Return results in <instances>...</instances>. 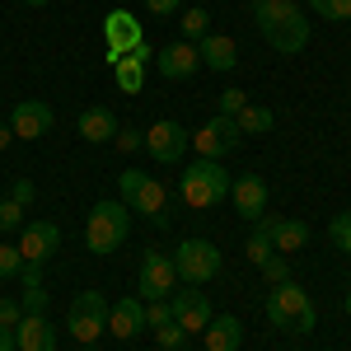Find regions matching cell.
Returning <instances> with one entry per match:
<instances>
[{"mask_svg": "<svg viewBox=\"0 0 351 351\" xmlns=\"http://www.w3.org/2000/svg\"><path fill=\"white\" fill-rule=\"evenodd\" d=\"M253 24L263 28V38L286 56L309 43V19L300 14L295 0H253Z\"/></svg>", "mask_w": 351, "mask_h": 351, "instance_id": "cell-1", "label": "cell"}, {"mask_svg": "<svg viewBox=\"0 0 351 351\" xmlns=\"http://www.w3.org/2000/svg\"><path fill=\"white\" fill-rule=\"evenodd\" d=\"M230 173H225V164L220 160H192L188 173L178 178V197L188 202L192 211H211V206H220L225 197H230Z\"/></svg>", "mask_w": 351, "mask_h": 351, "instance_id": "cell-2", "label": "cell"}, {"mask_svg": "<svg viewBox=\"0 0 351 351\" xmlns=\"http://www.w3.org/2000/svg\"><path fill=\"white\" fill-rule=\"evenodd\" d=\"M263 309H267L271 328H281V332H314V324H319V309H314V300L304 295L295 281H281V286H271L267 300H263Z\"/></svg>", "mask_w": 351, "mask_h": 351, "instance_id": "cell-3", "label": "cell"}, {"mask_svg": "<svg viewBox=\"0 0 351 351\" xmlns=\"http://www.w3.org/2000/svg\"><path fill=\"white\" fill-rule=\"evenodd\" d=\"M132 234V211H127V202H99L89 220H84V243H89V253H117L122 243Z\"/></svg>", "mask_w": 351, "mask_h": 351, "instance_id": "cell-4", "label": "cell"}, {"mask_svg": "<svg viewBox=\"0 0 351 351\" xmlns=\"http://www.w3.org/2000/svg\"><path fill=\"white\" fill-rule=\"evenodd\" d=\"M173 271L188 286H206V281L220 276V248L211 239H183L173 248Z\"/></svg>", "mask_w": 351, "mask_h": 351, "instance_id": "cell-5", "label": "cell"}, {"mask_svg": "<svg viewBox=\"0 0 351 351\" xmlns=\"http://www.w3.org/2000/svg\"><path fill=\"white\" fill-rule=\"evenodd\" d=\"M66 328H71V337H75V342L94 347V342L108 332V300L99 295V291H80V295L71 300Z\"/></svg>", "mask_w": 351, "mask_h": 351, "instance_id": "cell-6", "label": "cell"}, {"mask_svg": "<svg viewBox=\"0 0 351 351\" xmlns=\"http://www.w3.org/2000/svg\"><path fill=\"white\" fill-rule=\"evenodd\" d=\"M192 145H197L202 160H220V155H230L234 145H243V132H239V122H234L230 112H216L202 132L192 136Z\"/></svg>", "mask_w": 351, "mask_h": 351, "instance_id": "cell-7", "label": "cell"}, {"mask_svg": "<svg viewBox=\"0 0 351 351\" xmlns=\"http://www.w3.org/2000/svg\"><path fill=\"white\" fill-rule=\"evenodd\" d=\"M188 145H192V136L188 127H178V122H155L150 132H145V145L141 150H150V160H160V164H178L183 155H188Z\"/></svg>", "mask_w": 351, "mask_h": 351, "instance_id": "cell-8", "label": "cell"}, {"mask_svg": "<svg viewBox=\"0 0 351 351\" xmlns=\"http://www.w3.org/2000/svg\"><path fill=\"white\" fill-rule=\"evenodd\" d=\"M136 281H141V295H145V300H169V295H173V286H178L173 258H169V253H145Z\"/></svg>", "mask_w": 351, "mask_h": 351, "instance_id": "cell-9", "label": "cell"}, {"mask_svg": "<svg viewBox=\"0 0 351 351\" xmlns=\"http://www.w3.org/2000/svg\"><path fill=\"white\" fill-rule=\"evenodd\" d=\"M122 202H127V211H136V216H150L155 225H169V211H164L169 192H164V183H160V178L141 173V183L122 192Z\"/></svg>", "mask_w": 351, "mask_h": 351, "instance_id": "cell-10", "label": "cell"}, {"mask_svg": "<svg viewBox=\"0 0 351 351\" xmlns=\"http://www.w3.org/2000/svg\"><path fill=\"white\" fill-rule=\"evenodd\" d=\"M253 225H258V230H263V234L271 239V248H276V253H286V258H291V253H300V248L309 243V225H304V220L267 216V211H263V216L253 220Z\"/></svg>", "mask_w": 351, "mask_h": 351, "instance_id": "cell-11", "label": "cell"}, {"mask_svg": "<svg viewBox=\"0 0 351 351\" xmlns=\"http://www.w3.org/2000/svg\"><path fill=\"white\" fill-rule=\"evenodd\" d=\"M104 33H108V66H117L132 47L145 43L141 38V19H136L132 10H112L108 19H104Z\"/></svg>", "mask_w": 351, "mask_h": 351, "instance_id": "cell-12", "label": "cell"}, {"mask_svg": "<svg viewBox=\"0 0 351 351\" xmlns=\"http://www.w3.org/2000/svg\"><path fill=\"white\" fill-rule=\"evenodd\" d=\"M155 66H160V75H164V80H192V75L202 71V52H197V43L178 38V43L160 47Z\"/></svg>", "mask_w": 351, "mask_h": 351, "instance_id": "cell-13", "label": "cell"}, {"mask_svg": "<svg viewBox=\"0 0 351 351\" xmlns=\"http://www.w3.org/2000/svg\"><path fill=\"white\" fill-rule=\"evenodd\" d=\"M52 104H43V99H24V104H14L10 112V132L19 136V141H38V136L52 132Z\"/></svg>", "mask_w": 351, "mask_h": 351, "instance_id": "cell-14", "label": "cell"}, {"mask_svg": "<svg viewBox=\"0 0 351 351\" xmlns=\"http://www.w3.org/2000/svg\"><path fill=\"white\" fill-rule=\"evenodd\" d=\"M169 309H173V324L183 328V332H202V328L211 324V300L202 295V291H173Z\"/></svg>", "mask_w": 351, "mask_h": 351, "instance_id": "cell-15", "label": "cell"}, {"mask_svg": "<svg viewBox=\"0 0 351 351\" xmlns=\"http://www.w3.org/2000/svg\"><path fill=\"white\" fill-rule=\"evenodd\" d=\"M230 202H234V211H239L243 220H258L267 211V183H263L258 173H243V178L230 183Z\"/></svg>", "mask_w": 351, "mask_h": 351, "instance_id": "cell-16", "label": "cell"}, {"mask_svg": "<svg viewBox=\"0 0 351 351\" xmlns=\"http://www.w3.org/2000/svg\"><path fill=\"white\" fill-rule=\"evenodd\" d=\"M56 243H61V230H56L52 220H33V225H24L19 253H24V263H47L56 253Z\"/></svg>", "mask_w": 351, "mask_h": 351, "instance_id": "cell-17", "label": "cell"}, {"mask_svg": "<svg viewBox=\"0 0 351 351\" xmlns=\"http://www.w3.org/2000/svg\"><path fill=\"white\" fill-rule=\"evenodd\" d=\"M14 351H56V328L43 314H24L14 324Z\"/></svg>", "mask_w": 351, "mask_h": 351, "instance_id": "cell-18", "label": "cell"}, {"mask_svg": "<svg viewBox=\"0 0 351 351\" xmlns=\"http://www.w3.org/2000/svg\"><path fill=\"white\" fill-rule=\"evenodd\" d=\"M197 52H202V66L206 71H234V61H239V47H234V38H225V33H206L202 43H197Z\"/></svg>", "mask_w": 351, "mask_h": 351, "instance_id": "cell-19", "label": "cell"}, {"mask_svg": "<svg viewBox=\"0 0 351 351\" xmlns=\"http://www.w3.org/2000/svg\"><path fill=\"white\" fill-rule=\"evenodd\" d=\"M141 328H145V304H141L136 295L117 300V304L108 309V332L112 337H136Z\"/></svg>", "mask_w": 351, "mask_h": 351, "instance_id": "cell-20", "label": "cell"}, {"mask_svg": "<svg viewBox=\"0 0 351 351\" xmlns=\"http://www.w3.org/2000/svg\"><path fill=\"white\" fill-rule=\"evenodd\" d=\"M75 127H80V141H94V145H104V141H117V117L108 108H84L75 117Z\"/></svg>", "mask_w": 351, "mask_h": 351, "instance_id": "cell-21", "label": "cell"}, {"mask_svg": "<svg viewBox=\"0 0 351 351\" xmlns=\"http://www.w3.org/2000/svg\"><path fill=\"white\" fill-rule=\"evenodd\" d=\"M202 337H206V351H239L243 324L234 314H225V319H211V324L202 328Z\"/></svg>", "mask_w": 351, "mask_h": 351, "instance_id": "cell-22", "label": "cell"}, {"mask_svg": "<svg viewBox=\"0 0 351 351\" xmlns=\"http://www.w3.org/2000/svg\"><path fill=\"white\" fill-rule=\"evenodd\" d=\"M112 80H117L122 94H141V84H145V61H136V56L127 52L117 66H112Z\"/></svg>", "mask_w": 351, "mask_h": 351, "instance_id": "cell-23", "label": "cell"}, {"mask_svg": "<svg viewBox=\"0 0 351 351\" xmlns=\"http://www.w3.org/2000/svg\"><path fill=\"white\" fill-rule=\"evenodd\" d=\"M234 122H239V132H243V136H263V132H271V127H276L271 108H258V104H248V108H243Z\"/></svg>", "mask_w": 351, "mask_h": 351, "instance_id": "cell-24", "label": "cell"}, {"mask_svg": "<svg viewBox=\"0 0 351 351\" xmlns=\"http://www.w3.org/2000/svg\"><path fill=\"white\" fill-rule=\"evenodd\" d=\"M206 28H211V14H206L202 5H188V14H183V38H188V43H202Z\"/></svg>", "mask_w": 351, "mask_h": 351, "instance_id": "cell-25", "label": "cell"}, {"mask_svg": "<svg viewBox=\"0 0 351 351\" xmlns=\"http://www.w3.org/2000/svg\"><path fill=\"white\" fill-rule=\"evenodd\" d=\"M328 239L337 243L342 253H351V211H337V216L328 220Z\"/></svg>", "mask_w": 351, "mask_h": 351, "instance_id": "cell-26", "label": "cell"}, {"mask_svg": "<svg viewBox=\"0 0 351 351\" xmlns=\"http://www.w3.org/2000/svg\"><path fill=\"white\" fill-rule=\"evenodd\" d=\"M271 253H276V248H271V239L258 230V225H253V234H248V263H258V267H263Z\"/></svg>", "mask_w": 351, "mask_h": 351, "instance_id": "cell-27", "label": "cell"}, {"mask_svg": "<svg viewBox=\"0 0 351 351\" xmlns=\"http://www.w3.org/2000/svg\"><path fill=\"white\" fill-rule=\"evenodd\" d=\"M263 276H267L271 286H281V281H291V258H286V253H271L267 263H263Z\"/></svg>", "mask_w": 351, "mask_h": 351, "instance_id": "cell-28", "label": "cell"}, {"mask_svg": "<svg viewBox=\"0 0 351 351\" xmlns=\"http://www.w3.org/2000/svg\"><path fill=\"white\" fill-rule=\"evenodd\" d=\"M164 324H173L169 300H145V328H164Z\"/></svg>", "mask_w": 351, "mask_h": 351, "instance_id": "cell-29", "label": "cell"}, {"mask_svg": "<svg viewBox=\"0 0 351 351\" xmlns=\"http://www.w3.org/2000/svg\"><path fill=\"white\" fill-rule=\"evenodd\" d=\"M19 225H24V206H19L14 197H5V202H0V234H5V230H19Z\"/></svg>", "mask_w": 351, "mask_h": 351, "instance_id": "cell-30", "label": "cell"}, {"mask_svg": "<svg viewBox=\"0 0 351 351\" xmlns=\"http://www.w3.org/2000/svg\"><path fill=\"white\" fill-rule=\"evenodd\" d=\"M19 271H24V253L10 248V243H0V281L5 276H19Z\"/></svg>", "mask_w": 351, "mask_h": 351, "instance_id": "cell-31", "label": "cell"}, {"mask_svg": "<svg viewBox=\"0 0 351 351\" xmlns=\"http://www.w3.org/2000/svg\"><path fill=\"white\" fill-rule=\"evenodd\" d=\"M324 19H351V0H309Z\"/></svg>", "mask_w": 351, "mask_h": 351, "instance_id": "cell-32", "label": "cell"}, {"mask_svg": "<svg viewBox=\"0 0 351 351\" xmlns=\"http://www.w3.org/2000/svg\"><path fill=\"white\" fill-rule=\"evenodd\" d=\"M216 104H220V112H230V117H239V112L248 108V94H243V89H225V94H220Z\"/></svg>", "mask_w": 351, "mask_h": 351, "instance_id": "cell-33", "label": "cell"}, {"mask_svg": "<svg viewBox=\"0 0 351 351\" xmlns=\"http://www.w3.org/2000/svg\"><path fill=\"white\" fill-rule=\"evenodd\" d=\"M155 337H160L164 351H173V347H183V337H188V332H183L178 324H164V328H155Z\"/></svg>", "mask_w": 351, "mask_h": 351, "instance_id": "cell-34", "label": "cell"}, {"mask_svg": "<svg viewBox=\"0 0 351 351\" xmlns=\"http://www.w3.org/2000/svg\"><path fill=\"white\" fill-rule=\"evenodd\" d=\"M112 145L132 155V150H141V145H145V136H141V132H132V127H127V132H117V141H112Z\"/></svg>", "mask_w": 351, "mask_h": 351, "instance_id": "cell-35", "label": "cell"}, {"mask_svg": "<svg viewBox=\"0 0 351 351\" xmlns=\"http://www.w3.org/2000/svg\"><path fill=\"white\" fill-rule=\"evenodd\" d=\"M19 319H24V309H19L14 300H0V328H14Z\"/></svg>", "mask_w": 351, "mask_h": 351, "instance_id": "cell-36", "label": "cell"}, {"mask_svg": "<svg viewBox=\"0 0 351 351\" xmlns=\"http://www.w3.org/2000/svg\"><path fill=\"white\" fill-rule=\"evenodd\" d=\"M10 197H14V202H19V206H28V202H33V197H38V188H33V183H28V178H14V188H10Z\"/></svg>", "mask_w": 351, "mask_h": 351, "instance_id": "cell-37", "label": "cell"}, {"mask_svg": "<svg viewBox=\"0 0 351 351\" xmlns=\"http://www.w3.org/2000/svg\"><path fill=\"white\" fill-rule=\"evenodd\" d=\"M145 10H150V14H178L183 0H145Z\"/></svg>", "mask_w": 351, "mask_h": 351, "instance_id": "cell-38", "label": "cell"}, {"mask_svg": "<svg viewBox=\"0 0 351 351\" xmlns=\"http://www.w3.org/2000/svg\"><path fill=\"white\" fill-rule=\"evenodd\" d=\"M0 351H14V328H0Z\"/></svg>", "mask_w": 351, "mask_h": 351, "instance_id": "cell-39", "label": "cell"}, {"mask_svg": "<svg viewBox=\"0 0 351 351\" xmlns=\"http://www.w3.org/2000/svg\"><path fill=\"white\" fill-rule=\"evenodd\" d=\"M10 141H14V132H10V122H0V150H5Z\"/></svg>", "mask_w": 351, "mask_h": 351, "instance_id": "cell-40", "label": "cell"}, {"mask_svg": "<svg viewBox=\"0 0 351 351\" xmlns=\"http://www.w3.org/2000/svg\"><path fill=\"white\" fill-rule=\"evenodd\" d=\"M24 5H52V0H24Z\"/></svg>", "mask_w": 351, "mask_h": 351, "instance_id": "cell-41", "label": "cell"}, {"mask_svg": "<svg viewBox=\"0 0 351 351\" xmlns=\"http://www.w3.org/2000/svg\"><path fill=\"white\" fill-rule=\"evenodd\" d=\"M347 314H351V295H347Z\"/></svg>", "mask_w": 351, "mask_h": 351, "instance_id": "cell-42", "label": "cell"}, {"mask_svg": "<svg viewBox=\"0 0 351 351\" xmlns=\"http://www.w3.org/2000/svg\"><path fill=\"white\" fill-rule=\"evenodd\" d=\"M84 351H94V347H84Z\"/></svg>", "mask_w": 351, "mask_h": 351, "instance_id": "cell-43", "label": "cell"}, {"mask_svg": "<svg viewBox=\"0 0 351 351\" xmlns=\"http://www.w3.org/2000/svg\"><path fill=\"white\" fill-rule=\"evenodd\" d=\"M173 351H183V347H173Z\"/></svg>", "mask_w": 351, "mask_h": 351, "instance_id": "cell-44", "label": "cell"}]
</instances>
